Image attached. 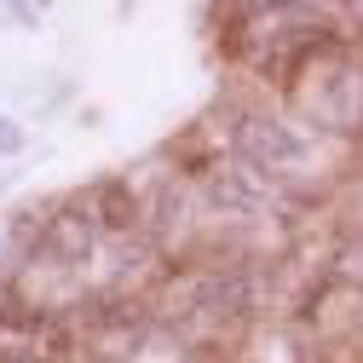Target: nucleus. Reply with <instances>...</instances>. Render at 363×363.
Instances as JSON below:
<instances>
[{
    "label": "nucleus",
    "instance_id": "39448f33",
    "mask_svg": "<svg viewBox=\"0 0 363 363\" xmlns=\"http://www.w3.org/2000/svg\"><path fill=\"white\" fill-rule=\"evenodd\" d=\"M0 150H6V156H18V150H23V133H18V121H12V116H0Z\"/></svg>",
    "mask_w": 363,
    "mask_h": 363
},
{
    "label": "nucleus",
    "instance_id": "7ed1b4c3",
    "mask_svg": "<svg viewBox=\"0 0 363 363\" xmlns=\"http://www.w3.org/2000/svg\"><path fill=\"white\" fill-rule=\"evenodd\" d=\"M93 237H99L93 208H64L58 219L40 225V254H47L52 265H81L86 254H93Z\"/></svg>",
    "mask_w": 363,
    "mask_h": 363
},
{
    "label": "nucleus",
    "instance_id": "20e7f679",
    "mask_svg": "<svg viewBox=\"0 0 363 363\" xmlns=\"http://www.w3.org/2000/svg\"><path fill=\"white\" fill-rule=\"evenodd\" d=\"M93 219H99V231H139V196H133L121 179H104V185L93 191Z\"/></svg>",
    "mask_w": 363,
    "mask_h": 363
},
{
    "label": "nucleus",
    "instance_id": "f257e3e1",
    "mask_svg": "<svg viewBox=\"0 0 363 363\" xmlns=\"http://www.w3.org/2000/svg\"><path fill=\"white\" fill-rule=\"evenodd\" d=\"M237 156L254 162L259 173H277V167L306 162V139H300L289 121H277V116H242V127H237Z\"/></svg>",
    "mask_w": 363,
    "mask_h": 363
},
{
    "label": "nucleus",
    "instance_id": "f03ea898",
    "mask_svg": "<svg viewBox=\"0 0 363 363\" xmlns=\"http://www.w3.org/2000/svg\"><path fill=\"white\" fill-rule=\"evenodd\" d=\"M208 196L225 208V213H254V208H265L271 202V173H259L254 162H225V167H213V179H208Z\"/></svg>",
    "mask_w": 363,
    "mask_h": 363
}]
</instances>
